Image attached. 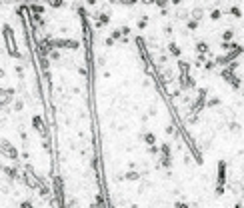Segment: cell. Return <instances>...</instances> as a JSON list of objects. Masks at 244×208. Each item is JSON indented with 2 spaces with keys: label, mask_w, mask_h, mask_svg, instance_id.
<instances>
[{
  "label": "cell",
  "mask_w": 244,
  "mask_h": 208,
  "mask_svg": "<svg viewBox=\"0 0 244 208\" xmlns=\"http://www.w3.org/2000/svg\"><path fill=\"white\" fill-rule=\"evenodd\" d=\"M224 180H226V164L220 162L218 164V192L224 190Z\"/></svg>",
  "instance_id": "1"
}]
</instances>
